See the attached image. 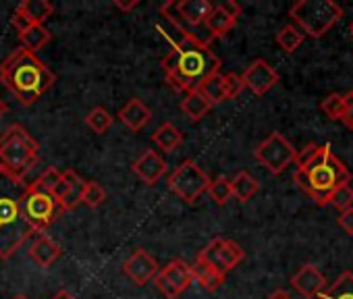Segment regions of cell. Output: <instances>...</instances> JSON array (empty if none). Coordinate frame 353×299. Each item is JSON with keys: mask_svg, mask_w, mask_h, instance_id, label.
Segmentation results:
<instances>
[{"mask_svg": "<svg viewBox=\"0 0 353 299\" xmlns=\"http://www.w3.org/2000/svg\"><path fill=\"white\" fill-rule=\"evenodd\" d=\"M351 96H353V92H351Z\"/></svg>", "mask_w": 353, "mask_h": 299, "instance_id": "bcb514c9", "label": "cell"}, {"mask_svg": "<svg viewBox=\"0 0 353 299\" xmlns=\"http://www.w3.org/2000/svg\"><path fill=\"white\" fill-rule=\"evenodd\" d=\"M349 181H351V173L345 167V163L332 154L330 143L320 145L316 158L303 169L295 171V183L318 206H326L332 192L339 189L341 185H347Z\"/></svg>", "mask_w": 353, "mask_h": 299, "instance_id": "277c9868", "label": "cell"}, {"mask_svg": "<svg viewBox=\"0 0 353 299\" xmlns=\"http://www.w3.org/2000/svg\"><path fill=\"white\" fill-rule=\"evenodd\" d=\"M112 123H114V116L106 110V108H102V106H96V108H92L90 112H88V116H85V125L94 131V133H106L110 127H112Z\"/></svg>", "mask_w": 353, "mask_h": 299, "instance_id": "f546056e", "label": "cell"}, {"mask_svg": "<svg viewBox=\"0 0 353 299\" xmlns=\"http://www.w3.org/2000/svg\"><path fill=\"white\" fill-rule=\"evenodd\" d=\"M13 299H28L26 295H17V297H13Z\"/></svg>", "mask_w": 353, "mask_h": 299, "instance_id": "f6af8a7d", "label": "cell"}, {"mask_svg": "<svg viewBox=\"0 0 353 299\" xmlns=\"http://www.w3.org/2000/svg\"><path fill=\"white\" fill-rule=\"evenodd\" d=\"M243 258H245L243 247H241L239 243H235L233 239H223V237L212 239V241L196 256V260H200V262L212 266L216 272H221V274H225V276H227V272L233 270Z\"/></svg>", "mask_w": 353, "mask_h": 299, "instance_id": "9c48e42d", "label": "cell"}, {"mask_svg": "<svg viewBox=\"0 0 353 299\" xmlns=\"http://www.w3.org/2000/svg\"><path fill=\"white\" fill-rule=\"evenodd\" d=\"M158 32L170 42L172 50L162 59V71L166 83L179 94L198 90L204 79L221 73V59L192 34H181L172 28L158 25Z\"/></svg>", "mask_w": 353, "mask_h": 299, "instance_id": "6da1fadb", "label": "cell"}, {"mask_svg": "<svg viewBox=\"0 0 353 299\" xmlns=\"http://www.w3.org/2000/svg\"><path fill=\"white\" fill-rule=\"evenodd\" d=\"M303 40H305V36H303L295 25H285V28H281L279 34H276V44H279L281 50L287 52V54L295 52V50L303 44Z\"/></svg>", "mask_w": 353, "mask_h": 299, "instance_id": "f1b7e54d", "label": "cell"}, {"mask_svg": "<svg viewBox=\"0 0 353 299\" xmlns=\"http://www.w3.org/2000/svg\"><path fill=\"white\" fill-rule=\"evenodd\" d=\"M40 143L21 125H11L0 135V171L15 179H26L38 163Z\"/></svg>", "mask_w": 353, "mask_h": 299, "instance_id": "5b68a950", "label": "cell"}, {"mask_svg": "<svg viewBox=\"0 0 353 299\" xmlns=\"http://www.w3.org/2000/svg\"><path fill=\"white\" fill-rule=\"evenodd\" d=\"M7 110H9V106H7V102L0 98V118H3L5 114H7Z\"/></svg>", "mask_w": 353, "mask_h": 299, "instance_id": "7bdbcfd3", "label": "cell"}, {"mask_svg": "<svg viewBox=\"0 0 353 299\" xmlns=\"http://www.w3.org/2000/svg\"><path fill=\"white\" fill-rule=\"evenodd\" d=\"M154 280L166 299H176L181 293H185L190 289V285L194 282L192 266L185 260L176 258V260L168 262L162 270H158Z\"/></svg>", "mask_w": 353, "mask_h": 299, "instance_id": "8fae6325", "label": "cell"}, {"mask_svg": "<svg viewBox=\"0 0 353 299\" xmlns=\"http://www.w3.org/2000/svg\"><path fill=\"white\" fill-rule=\"evenodd\" d=\"M106 202V189L98 183V181H88L83 187V196H81V204H85L88 208L96 210Z\"/></svg>", "mask_w": 353, "mask_h": 299, "instance_id": "d6a6232c", "label": "cell"}, {"mask_svg": "<svg viewBox=\"0 0 353 299\" xmlns=\"http://www.w3.org/2000/svg\"><path fill=\"white\" fill-rule=\"evenodd\" d=\"M336 223H339V227L343 229V233L353 235V206H351V208H347V210H341V214H339Z\"/></svg>", "mask_w": 353, "mask_h": 299, "instance_id": "d590c367", "label": "cell"}, {"mask_svg": "<svg viewBox=\"0 0 353 299\" xmlns=\"http://www.w3.org/2000/svg\"><path fill=\"white\" fill-rule=\"evenodd\" d=\"M221 7H223L229 15H233L235 19H239V15H241V5H237L235 0H227V3H223Z\"/></svg>", "mask_w": 353, "mask_h": 299, "instance_id": "ab89813d", "label": "cell"}, {"mask_svg": "<svg viewBox=\"0 0 353 299\" xmlns=\"http://www.w3.org/2000/svg\"><path fill=\"white\" fill-rule=\"evenodd\" d=\"M235 23H237V19L233 17V15H229L221 5L216 7L214 5V11L210 13V17L206 19V32H208V36L212 38V40H216V38H223V36H227L233 28H235Z\"/></svg>", "mask_w": 353, "mask_h": 299, "instance_id": "ffe728a7", "label": "cell"}, {"mask_svg": "<svg viewBox=\"0 0 353 299\" xmlns=\"http://www.w3.org/2000/svg\"><path fill=\"white\" fill-rule=\"evenodd\" d=\"M318 150H320V145H318V143H307L303 150H297V156H295V165H297V169H303L305 165H310V163L316 158Z\"/></svg>", "mask_w": 353, "mask_h": 299, "instance_id": "e575fe53", "label": "cell"}, {"mask_svg": "<svg viewBox=\"0 0 353 299\" xmlns=\"http://www.w3.org/2000/svg\"><path fill=\"white\" fill-rule=\"evenodd\" d=\"M52 299H75V295H71L69 291H59Z\"/></svg>", "mask_w": 353, "mask_h": 299, "instance_id": "b9f144b4", "label": "cell"}, {"mask_svg": "<svg viewBox=\"0 0 353 299\" xmlns=\"http://www.w3.org/2000/svg\"><path fill=\"white\" fill-rule=\"evenodd\" d=\"M341 121L345 123L347 129H353V96H351V92L345 94V112H343Z\"/></svg>", "mask_w": 353, "mask_h": 299, "instance_id": "8d00e7d4", "label": "cell"}, {"mask_svg": "<svg viewBox=\"0 0 353 299\" xmlns=\"http://www.w3.org/2000/svg\"><path fill=\"white\" fill-rule=\"evenodd\" d=\"M289 17L303 36L318 40L334 28L343 9L332 0H299L289 9Z\"/></svg>", "mask_w": 353, "mask_h": 299, "instance_id": "8992f818", "label": "cell"}, {"mask_svg": "<svg viewBox=\"0 0 353 299\" xmlns=\"http://www.w3.org/2000/svg\"><path fill=\"white\" fill-rule=\"evenodd\" d=\"M208 194H210V198H212V202H214V204H219V206H227V204H229V200L233 198V192H231V179H227V177H219V179L210 181V185H208Z\"/></svg>", "mask_w": 353, "mask_h": 299, "instance_id": "1f68e13d", "label": "cell"}, {"mask_svg": "<svg viewBox=\"0 0 353 299\" xmlns=\"http://www.w3.org/2000/svg\"><path fill=\"white\" fill-rule=\"evenodd\" d=\"M150 118H152V110L139 100V98H131L121 110H119V121L127 127V129H131V131H141L148 123H150Z\"/></svg>", "mask_w": 353, "mask_h": 299, "instance_id": "ac0fdd59", "label": "cell"}, {"mask_svg": "<svg viewBox=\"0 0 353 299\" xmlns=\"http://www.w3.org/2000/svg\"><path fill=\"white\" fill-rule=\"evenodd\" d=\"M125 274L137 285V287H145L148 282H152L158 274V262L145 251V249H135L123 264Z\"/></svg>", "mask_w": 353, "mask_h": 299, "instance_id": "5bb4252c", "label": "cell"}, {"mask_svg": "<svg viewBox=\"0 0 353 299\" xmlns=\"http://www.w3.org/2000/svg\"><path fill=\"white\" fill-rule=\"evenodd\" d=\"M0 81L23 106H32L54 85L57 75L36 54L17 48L0 65Z\"/></svg>", "mask_w": 353, "mask_h": 299, "instance_id": "3957f363", "label": "cell"}, {"mask_svg": "<svg viewBox=\"0 0 353 299\" xmlns=\"http://www.w3.org/2000/svg\"><path fill=\"white\" fill-rule=\"evenodd\" d=\"M152 139L160 150H164V152H174V150L183 143V133L179 131V127L172 125V123H162L154 131Z\"/></svg>", "mask_w": 353, "mask_h": 299, "instance_id": "7402d4cb", "label": "cell"}, {"mask_svg": "<svg viewBox=\"0 0 353 299\" xmlns=\"http://www.w3.org/2000/svg\"><path fill=\"white\" fill-rule=\"evenodd\" d=\"M17 9L30 19L32 25H44L54 13V7L48 0H26Z\"/></svg>", "mask_w": 353, "mask_h": 299, "instance_id": "cb8c5ba5", "label": "cell"}, {"mask_svg": "<svg viewBox=\"0 0 353 299\" xmlns=\"http://www.w3.org/2000/svg\"><path fill=\"white\" fill-rule=\"evenodd\" d=\"M23 212H26L28 220H30L40 233H44V231L63 214V208H61L57 196L28 189V196H26V200H23Z\"/></svg>", "mask_w": 353, "mask_h": 299, "instance_id": "30bf717a", "label": "cell"}, {"mask_svg": "<svg viewBox=\"0 0 353 299\" xmlns=\"http://www.w3.org/2000/svg\"><path fill=\"white\" fill-rule=\"evenodd\" d=\"M320 110L330 121H341L343 118V112H345V94H336V92L334 94H328L320 102Z\"/></svg>", "mask_w": 353, "mask_h": 299, "instance_id": "4dcf8cb0", "label": "cell"}, {"mask_svg": "<svg viewBox=\"0 0 353 299\" xmlns=\"http://www.w3.org/2000/svg\"><path fill=\"white\" fill-rule=\"evenodd\" d=\"M61 245L57 243V241H52L48 235H40L34 243H32V247H30V258L38 264V266H42V268H48V266H52L59 258H61Z\"/></svg>", "mask_w": 353, "mask_h": 299, "instance_id": "d6986e66", "label": "cell"}, {"mask_svg": "<svg viewBox=\"0 0 353 299\" xmlns=\"http://www.w3.org/2000/svg\"><path fill=\"white\" fill-rule=\"evenodd\" d=\"M260 189V183L254 175H250L248 171H239L233 179H231V192H233V198L239 200L241 204L250 202Z\"/></svg>", "mask_w": 353, "mask_h": 299, "instance_id": "603a6c76", "label": "cell"}, {"mask_svg": "<svg viewBox=\"0 0 353 299\" xmlns=\"http://www.w3.org/2000/svg\"><path fill=\"white\" fill-rule=\"evenodd\" d=\"M349 32H351V38H353V21H351V25H349Z\"/></svg>", "mask_w": 353, "mask_h": 299, "instance_id": "ee69618b", "label": "cell"}, {"mask_svg": "<svg viewBox=\"0 0 353 299\" xmlns=\"http://www.w3.org/2000/svg\"><path fill=\"white\" fill-rule=\"evenodd\" d=\"M328 204H332L339 212L351 208L353 206V187L349 183L347 185H341L339 189L332 192V196L328 198Z\"/></svg>", "mask_w": 353, "mask_h": 299, "instance_id": "836d02e7", "label": "cell"}, {"mask_svg": "<svg viewBox=\"0 0 353 299\" xmlns=\"http://www.w3.org/2000/svg\"><path fill=\"white\" fill-rule=\"evenodd\" d=\"M131 171L135 177H139L145 185H154L160 181V177L166 173V161L156 152V150H145V152L133 161Z\"/></svg>", "mask_w": 353, "mask_h": 299, "instance_id": "9a60e30c", "label": "cell"}, {"mask_svg": "<svg viewBox=\"0 0 353 299\" xmlns=\"http://www.w3.org/2000/svg\"><path fill=\"white\" fill-rule=\"evenodd\" d=\"M63 179V173L59 169H46L38 179H34L32 183H28V189L32 192H42V194H57V187Z\"/></svg>", "mask_w": 353, "mask_h": 299, "instance_id": "83f0119b", "label": "cell"}, {"mask_svg": "<svg viewBox=\"0 0 353 299\" xmlns=\"http://www.w3.org/2000/svg\"><path fill=\"white\" fill-rule=\"evenodd\" d=\"M291 285L295 291H299L303 297L314 299L318 293H322L326 289V278L324 274L314 266V264H303L293 276H291Z\"/></svg>", "mask_w": 353, "mask_h": 299, "instance_id": "e0dca14e", "label": "cell"}, {"mask_svg": "<svg viewBox=\"0 0 353 299\" xmlns=\"http://www.w3.org/2000/svg\"><path fill=\"white\" fill-rule=\"evenodd\" d=\"M268 299H291V295L287 291H274Z\"/></svg>", "mask_w": 353, "mask_h": 299, "instance_id": "60d3db41", "label": "cell"}, {"mask_svg": "<svg viewBox=\"0 0 353 299\" xmlns=\"http://www.w3.org/2000/svg\"><path fill=\"white\" fill-rule=\"evenodd\" d=\"M212 110V104L198 92V90H192L183 96L181 100V112L190 118V121H202L208 112Z\"/></svg>", "mask_w": 353, "mask_h": 299, "instance_id": "44dd1931", "label": "cell"}, {"mask_svg": "<svg viewBox=\"0 0 353 299\" xmlns=\"http://www.w3.org/2000/svg\"><path fill=\"white\" fill-rule=\"evenodd\" d=\"M139 5H141L139 0H114V7H117L119 11H123V13L133 11V9H137Z\"/></svg>", "mask_w": 353, "mask_h": 299, "instance_id": "f35d334b", "label": "cell"}, {"mask_svg": "<svg viewBox=\"0 0 353 299\" xmlns=\"http://www.w3.org/2000/svg\"><path fill=\"white\" fill-rule=\"evenodd\" d=\"M28 181L0 171V258L9 260L30 237L40 233L23 212Z\"/></svg>", "mask_w": 353, "mask_h": 299, "instance_id": "7a4b0ae2", "label": "cell"}, {"mask_svg": "<svg viewBox=\"0 0 353 299\" xmlns=\"http://www.w3.org/2000/svg\"><path fill=\"white\" fill-rule=\"evenodd\" d=\"M192 274H194V280L200 282V287L206 289V291H210V293L216 291V289H221L223 282H225V274L216 272L212 266H208V264H204V262H200V260L194 262Z\"/></svg>", "mask_w": 353, "mask_h": 299, "instance_id": "d4e9b609", "label": "cell"}, {"mask_svg": "<svg viewBox=\"0 0 353 299\" xmlns=\"http://www.w3.org/2000/svg\"><path fill=\"white\" fill-rule=\"evenodd\" d=\"M13 28L21 34V32H26L28 28H32V23H30V19L19 11V9H15V13H13Z\"/></svg>", "mask_w": 353, "mask_h": 299, "instance_id": "74e56055", "label": "cell"}, {"mask_svg": "<svg viewBox=\"0 0 353 299\" xmlns=\"http://www.w3.org/2000/svg\"><path fill=\"white\" fill-rule=\"evenodd\" d=\"M256 161L272 175H281L287 171L297 156V150L287 141V137L279 131L270 133L254 152Z\"/></svg>", "mask_w": 353, "mask_h": 299, "instance_id": "ba28073f", "label": "cell"}, {"mask_svg": "<svg viewBox=\"0 0 353 299\" xmlns=\"http://www.w3.org/2000/svg\"><path fill=\"white\" fill-rule=\"evenodd\" d=\"M83 187H85V181L75 173V171H65L63 173V179L57 187V200L63 208V212H69V210H75L79 204H81V196H83Z\"/></svg>", "mask_w": 353, "mask_h": 299, "instance_id": "2e32d148", "label": "cell"}, {"mask_svg": "<svg viewBox=\"0 0 353 299\" xmlns=\"http://www.w3.org/2000/svg\"><path fill=\"white\" fill-rule=\"evenodd\" d=\"M279 73L276 69L264 61V59H256L241 75V81H243V87H248L252 94L256 96H264L268 94L276 83H279Z\"/></svg>", "mask_w": 353, "mask_h": 299, "instance_id": "4fadbf2b", "label": "cell"}, {"mask_svg": "<svg viewBox=\"0 0 353 299\" xmlns=\"http://www.w3.org/2000/svg\"><path fill=\"white\" fill-rule=\"evenodd\" d=\"M52 40V34L44 28V25H32L28 28L26 32L19 34V42H21V48L36 54L38 50H42L48 42Z\"/></svg>", "mask_w": 353, "mask_h": 299, "instance_id": "484cf974", "label": "cell"}, {"mask_svg": "<svg viewBox=\"0 0 353 299\" xmlns=\"http://www.w3.org/2000/svg\"><path fill=\"white\" fill-rule=\"evenodd\" d=\"M243 90V81H241V75H235V73H214L210 75L208 79H204L198 87V92L212 104H223L231 98H235L239 92Z\"/></svg>", "mask_w": 353, "mask_h": 299, "instance_id": "7c38bea8", "label": "cell"}, {"mask_svg": "<svg viewBox=\"0 0 353 299\" xmlns=\"http://www.w3.org/2000/svg\"><path fill=\"white\" fill-rule=\"evenodd\" d=\"M314 299H353V272H343L330 287H326Z\"/></svg>", "mask_w": 353, "mask_h": 299, "instance_id": "4316f807", "label": "cell"}, {"mask_svg": "<svg viewBox=\"0 0 353 299\" xmlns=\"http://www.w3.org/2000/svg\"><path fill=\"white\" fill-rule=\"evenodd\" d=\"M210 181L212 179L208 177V173L196 161L188 158L168 175L166 185L176 198H181L185 204H194L196 200H200L208 192Z\"/></svg>", "mask_w": 353, "mask_h": 299, "instance_id": "52a82bcc", "label": "cell"}]
</instances>
